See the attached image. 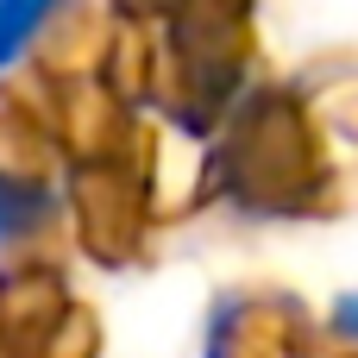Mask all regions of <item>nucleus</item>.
<instances>
[{
	"instance_id": "1",
	"label": "nucleus",
	"mask_w": 358,
	"mask_h": 358,
	"mask_svg": "<svg viewBox=\"0 0 358 358\" xmlns=\"http://www.w3.org/2000/svg\"><path fill=\"white\" fill-rule=\"evenodd\" d=\"M44 13H50V0H0V63H13L31 44V31L44 25Z\"/></svg>"
},
{
	"instance_id": "2",
	"label": "nucleus",
	"mask_w": 358,
	"mask_h": 358,
	"mask_svg": "<svg viewBox=\"0 0 358 358\" xmlns=\"http://www.w3.org/2000/svg\"><path fill=\"white\" fill-rule=\"evenodd\" d=\"M340 327H346V334H358V296H346V302H340Z\"/></svg>"
}]
</instances>
